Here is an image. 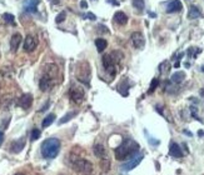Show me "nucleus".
<instances>
[{"instance_id":"obj_28","label":"nucleus","mask_w":204,"mask_h":175,"mask_svg":"<svg viewBox=\"0 0 204 175\" xmlns=\"http://www.w3.org/2000/svg\"><path fill=\"white\" fill-rule=\"evenodd\" d=\"M158 84H159V80L156 78H154L153 80H151V83H150V88H149V90H148V93L149 94H151L154 91V90L156 89V86H158Z\"/></svg>"},{"instance_id":"obj_13","label":"nucleus","mask_w":204,"mask_h":175,"mask_svg":"<svg viewBox=\"0 0 204 175\" xmlns=\"http://www.w3.org/2000/svg\"><path fill=\"white\" fill-rule=\"evenodd\" d=\"M44 75L49 76V78H51V79H54V80H55L56 75H58V66H56L55 64H48V65H45Z\"/></svg>"},{"instance_id":"obj_3","label":"nucleus","mask_w":204,"mask_h":175,"mask_svg":"<svg viewBox=\"0 0 204 175\" xmlns=\"http://www.w3.org/2000/svg\"><path fill=\"white\" fill-rule=\"evenodd\" d=\"M73 169L79 175H92L93 173V164L85 160V159H76L73 161Z\"/></svg>"},{"instance_id":"obj_19","label":"nucleus","mask_w":204,"mask_h":175,"mask_svg":"<svg viewBox=\"0 0 204 175\" xmlns=\"http://www.w3.org/2000/svg\"><path fill=\"white\" fill-rule=\"evenodd\" d=\"M114 20H115L118 24L124 25V24L128 23V17L123 12H117L115 14H114Z\"/></svg>"},{"instance_id":"obj_16","label":"nucleus","mask_w":204,"mask_h":175,"mask_svg":"<svg viewBox=\"0 0 204 175\" xmlns=\"http://www.w3.org/2000/svg\"><path fill=\"white\" fill-rule=\"evenodd\" d=\"M38 4L39 0H24V10L28 13H35Z\"/></svg>"},{"instance_id":"obj_11","label":"nucleus","mask_w":204,"mask_h":175,"mask_svg":"<svg viewBox=\"0 0 204 175\" xmlns=\"http://www.w3.org/2000/svg\"><path fill=\"white\" fill-rule=\"evenodd\" d=\"M18 104H19V107H22L23 109H29L31 107V104H33V95L31 94L22 95L18 100Z\"/></svg>"},{"instance_id":"obj_10","label":"nucleus","mask_w":204,"mask_h":175,"mask_svg":"<svg viewBox=\"0 0 204 175\" xmlns=\"http://www.w3.org/2000/svg\"><path fill=\"white\" fill-rule=\"evenodd\" d=\"M36 45H38V41L36 39L34 38L33 35H28L27 38H25V41H24V50L27 53H31L35 50Z\"/></svg>"},{"instance_id":"obj_22","label":"nucleus","mask_w":204,"mask_h":175,"mask_svg":"<svg viewBox=\"0 0 204 175\" xmlns=\"http://www.w3.org/2000/svg\"><path fill=\"white\" fill-rule=\"evenodd\" d=\"M95 46H97V49H98L99 53H103L104 50H105V48L108 46V43H107L105 39L99 38V39L95 40Z\"/></svg>"},{"instance_id":"obj_39","label":"nucleus","mask_w":204,"mask_h":175,"mask_svg":"<svg viewBox=\"0 0 204 175\" xmlns=\"http://www.w3.org/2000/svg\"><path fill=\"white\" fill-rule=\"evenodd\" d=\"M15 175H24V174H20V173H19V174H15Z\"/></svg>"},{"instance_id":"obj_6","label":"nucleus","mask_w":204,"mask_h":175,"mask_svg":"<svg viewBox=\"0 0 204 175\" xmlns=\"http://www.w3.org/2000/svg\"><path fill=\"white\" fill-rule=\"evenodd\" d=\"M143 158H144V154H138V155H135L133 156L132 159H129V160L127 163H124L123 165H122V170L123 171H130V170H133L134 168H137L140 163H142L143 160Z\"/></svg>"},{"instance_id":"obj_21","label":"nucleus","mask_w":204,"mask_h":175,"mask_svg":"<svg viewBox=\"0 0 204 175\" xmlns=\"http://www.w3.org/2000/svg\"><path fill=\"white\" fill-rule=\"evenodd\" d=\"M184 78H185V73L184 71H177V73H174L173 75H172V81L173 83H177V84H179V83H182L183 80H184Z\"/></svg>"},{"instance_id":"obj_31","label":"nucleus","mask_w":204,"mask_h":175,"mask_svg":"<svg viewBox=\"0 0 204 175\" xmlns=\"http://www.w3.org/2000/svg\"><path fill=\"white\" fill-rule=\"evenodd\" d=\"M87 18H88L89 20H95V19H97V17H95V15H94L93 13H88V14H87Z\"/></svg>"},{"instance_id":"obj_18","label":"nucleus","mask_w":204,"mask_h":175,"mask_svg":"<svg viewBox=\"0 0 204 175\" xmlns=\"http://www.w3.org/2000/svg\"><path fill=\"white\" fill-rule=\"evenodd\" d=\"M94 154L100 159H107L108 158V153L105 150V148H104L103 145H100V144L94 145Z\"/></svg>"},{"instance_id":"obj_33","label":"nucleus","mask_w":204,"mask_h":175,"mask_svg":"<svg viewBox=\"0 0 204 175\" xmlns=\"http://www.w3.org/2000/svg\"><path fill=\"white\" fill-rule=\"evenodd\" d=\"M80 6H81L83 9H87V8H88V3L85 1V0H81V1H80Z\"/></svg>"},{"instance_id":"obj_35","label":"nucleus","mask_w":204,"mask_h":175,"mask_svg":"<svg viewBox=\"0 0 204 175\" xmlns=\"http://www.w3.org/2000/svg\"><path fill=\"white\" fill-rule=\"evenodd\" d=\"M108 3H112L113 5H119V1H117V0H108Z\"/></svg>"},{"instance_id":"obj_7","label":"nucleus","mask_w":204,"mask_h":175,"mask_svg":"<svg viewBox=\"0 0 204 175\" xmlns=\"http://www.w3.org/2000/svg\"><path fill=\"white\" fill-rule=\"evenodd\" d=\"M103 65L105 68V70L110 74V75H115L117 69H115V61L113 60V58L109 55H104L103 56Z\"/></svg>"},{"instance_id":"obj_25","label":"nucleus","mask_w":204,"mask_h":175,"mask_svg":"<svg viewBox=\"0 0 204 175\" xmlns=\"http://www.w3.org/2000/svg\"><path fill=\"white\" fill-rule=\"evenodd\" d=\"M133 6L135 9H138L139 12H143L144 10V6H145V3H144V0H133Z\"/></svg>"},{"instance_id":"obj_23","label":"nucleus","mask_w":204,"mask_h":175,"mask_svg":"<svg viewBox=\"0 0 204 175\" xmlns=\"http://www.w3.org/2000/svg\"><path fill=\"white\" fill-rule=\"evenodd\" d=\"M55 120V115L54 114H49V115H46L44 120H43V123H41V125H43V128H46V126H49L53 124V121Z\"/></svg>"},{"instance_id":"obj_32","label":"nucleus","mask_w":204,"mask_h":175,"mask_svg":"<svg viewBox=\"0 0 204 175\" xmlns=\"http://www.w3.org/2000/svg\"><path fill=\"white\" fill-rule=\"evenodd\" d=\"M149 143H150V144H153V145H158L159 144V140H154V139H151V138H149Z\"/></svg>"},{"instance_id":"obj_2","label":"nucleus","mask_w":204,"mask_h":175,"mask_svg":"<svg viewBox=\"0 0 204 175\" xmlns=\"http://www.w3.org/2000/svg\"><path fill=\"white\" fill-rule=\"evenodd\" d=\"M60 151V140L56 138H49L41 144V155L45 159H54Z\"/></svg>"},{"instance_id":"obj_9","label":"nucleus","mask_w":204,"mask_h":175,"mask_svg":"<svg viewBox=\"0 0 204 175\" xmlns=\"http://www.w3.org/2000/svg\"><path fill=\"white\" fill-rule=\"evenodd\" d=\"M132 41H133V45L137 48V49H143L144 45H145V39H144V35L139 31H135V33L132 34Z\"/></svg>"},{"instance_id":"obj_36","label":"nucleus","mask_w":204,"mask_h":175,"mask_svg":"<svg viewBox=\"0 0 204 175\" xmlns=\"http://www.w3.org/2000/svg\"><path fill=\"white\" fill-rule=\"evenodd\" d=\"M49 104H50V103L48 102V103H46V105H44V108H41V109H40V111H44L45 109H48V107H49Z\"/></svg>"},{"instance_id":"obj_12","label":"nucleus","mask_w":204,"mask_h":175,"mask_svg":"<svg viewBox=\"0 0 204 175\" xmlns=\"http://www.w3.org/2000/svg\"><path fill=\"white\" fill-rule=\"evenodd\" d=\"M183 9L180 0H169L167 4V13H178Z\"/></svg>"},{"instance_id":"obj_38","label":"nucleus","mask_w":204,"mask_h":175,"mask_svg":"<svg viewBox=\"0 0 204 175\" xmlns=\"http://www.w3.org/2000/svg\"><path fill=\"white\" fill-rule=\"evenodd\" d=\"M149 15H150V17H153V18H155V14L154 13H149Z\"/></svg>"},{"instance_id":"obj_24","label":"nucleus","mask_w":204,"mask_h":175,"mask_svg":"<svg viewBox=\"0 0 204 175\" xmlns=\"http://www.w3.org/2000/svg\"><path fill=\"white\" fill-rule=\"evenodd\" d=\"M76 115V111H71V113H68L66 115H64L63 118L59 120V124L61 125V124H64V123H66V121H69V120H71L74 116Z\"/></svg>"},{"instance_id":"obj_4","label":"nucleus","mask_w":204,"mask_h":175,"mask_svg":"<svg viewBox=\"0 0 204 175\" xmlns=\"http://www.w3.org/2000/svg\"><path fill=\"white\" fill-rule=\"evenodd\" d=\"M90 66H89L88 61H81L78 65V73H76V78L78 80L84 83V84H89L90 81Z\"/></svg>"},{"instance_id":"obj_15","label":"nucleus","mask_w":204,"mask_h":175,"mask_svg":"<svg viewBox=\"0 0 204 175\" xmlns=\"http://www.w3.org/2000/svg\"><path fill=\"white\" fill-rule=\"evenodd\" d=\"M22 40H23V38H22V35H20L19 33L14 34L12 36V39H10V48H12V51L13 53H15V51L18 50V48H19L20 43H22Z\"/></svg>"},{"instance_id":"obj_34","label":"nucleus","mask_w":204,"mask_h":175,"mask_svg":"<svg viewBox=\"0 0 204 175\" xmlns=\"http://www.w3.org/2000/svg\"><path fill=\"white\" fill-rule=\"evenodd\" d=\"M3 141H4V134H3L1 131H0V145L3 144Z\"/></svg>"},{"instance_id":"obj_41","label":"nucleus","mask_w":204,"mask_h":175,"mask_svg":"<svg viewBox=\"0 0 204 175\" xmlns=\"http://www.w3.org/2000/svg\"><path fill=\"white\" fill-rule=\"evenodd\" d=\"M202 70H203V71H204V66H203V69H202Z\"/></svg>"},{"instance_id":"obj_14","label":"nucleus","mask_w":204,"mask_h":175,"mask_svg":"<svg viewBox=\"0 0 204 175\" xmlns=\"http://www.w3.org/2000/svg\"><path fill=\"white\" fill-rule=\"evenodd\" d=\"M24 146H25V138H20V139L15 140L12 144V153L18 154L24 149Z\"/></svg>"},{"instance_id":"obj_30","label":"nucleus","mask_w":204,"mask_h":175,"mask_svg":"<svg viewBox=\"0 0 204 175\" xmlns=\"http://www.w3.org/2000/svg\"><path fill=\"white\" fill-rule=\"evenodd\" d=\"M65 18H66V13L65 12H61V13H59L58 15H56V19H55V22L56 23H61V22H64L65 20Z\"/></svg>"},{"instance_id":"obj_26","label":"nucleus","mask_w":204,"mask_h":175,"mask_svg":"<svg viewBox=\"0 0 204 175\" xmlns=\"http://www.w3.org/2000/svg\"><path fill=\"white\" fill-rule=\"evenodd\" d=\"M170 70V64H169V61H163L161 64L159 65V71L161 74H165V73H168Z\"/></svg>"},{"instance_id":"obj_5","label":"nucleus","mask_w":204,"mask_h":175,"mask_svg":"<svg viewBox=\"0 0 204 175\" xmlns=\"http://www.w3.org/2000/svg\"><path fill=\"white\" fill-rule=\"evenodd\" d=\"M69 95H70V99L73 103L75 104H81L84 102V97H85V93H84V89L79 85H73L70 88V91H69Z\"/></svg>"},{"instance_id":"obj_17","label":"nucleus","mask_w":204,"mask_h":175,"mask_svg":"<svg viewBox=\"0 0 204 175\" xmlns=\"http://www.w3.org/2000/svg\"><path fill=\"white\" fill-rule=\"evenodd\" d=\"M169 154L173 158H182L183 156V153H182L180 146L178 145L177 143H170V145H169Z\"/></svg>"},{"instance_id":"obj_37","label":"nucleus","mask_w":204,"mask_h":175,"mask_svg":"<svg viewBox=\"0 0 204 175\" xmlns=\"http://www.w3.org/2000/svg\"><path fill=\"white\" fill-rule=\"evenodd\" d=\"M179 65H180V61L178 60V61L175 63V64H174V68H179Z\"/></svg>"},{"instance_id":"obj_1","label":"nucleus","mask_w":204,"mask_h":175,"mask_svg":"<svg viewBox=\"0 0 204 175\" xmlns=\"http://www.w3.org/2000/svg\"><path fill=\"white\" fill-rule=\"evenodd\" d=\"M138 151H139L138 143L130 139V138H127L115 149V158L118 160H127V159H132L133 156H135Z\"/></svg>"},{"instance_id":"obj_27","label":"nucleus","mask_w":204,"mask_h":175,"mask_svg":"<svg viewBox=\"0 0 204 175\" xmlns=\"http://www.w3.org/2000/svg\"><path fill=\"white\" fill-rule=\"evenodd\" d=\"M3 18H4V20H5V22H6V23L15 25V18H14V15H13V14L5 13V14H3Z\"/></svg>"},{"instance_id":"obj_20","label":"nucleus","mask_w":204,"mask_h":175,"mask_svg":"<svg viewBox=\"0 0 204 175\" xmlns=\"http://www.w3.org/2000/svg\"><path fill=\"white\" fill-rule=\"evenodd\" d=\"M199 17H200V10L195 5H192L189 8V12H188V18L193 20V19H198Z\"/></svg>"},{"instance_id":"obj_40","label":"nucleus","mask_w":204,"mask_h":175,"mask_svg":"<svg viewBox=\"0 0 204 175\" xmlns=\"http://www.w3.org/2000/svg\"><path fill=\"white\" fill-rule=\"evenodd\" d=\"M100 175H107V174H104V173H102V174H100Z\"/></svg>"},{"instance_id":"obj_29","label":"nucleus","mask_w":204,"mask_h":175,"mask_svg":"<svg viewBox=\"0 0 204 175\" xmlns=\"http://www.w3.org/2000/svg\"><path fill=\"white\" fill-rule=\"evenodd\" d=\"M40 134H41V133H40V130L39 129H33V130H31V135H30V139L31 140H38L39 139V138H40Z\"/></svg>"},{"instance_id":"obj_8","label":"nucleus","mask_w":204,"mask_h":175,"mask_svg":"<svg viewBox=\"0 0 204 175\" xmlns=\"http://www.w3.org/2000/svg\"><path fill=\"white\" fill-rule=\"evenodd\" d=\"M54 84H55L54 79H51L46 75H43V78H41L40 81H39V88H40L41 91H49V90L53 88Z\"/></svg>"}]
</instances>
